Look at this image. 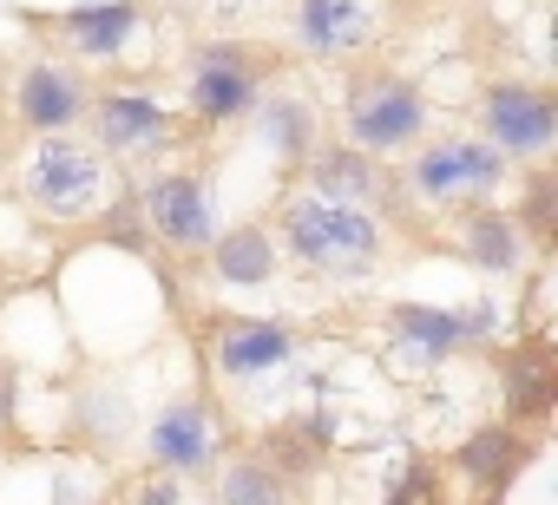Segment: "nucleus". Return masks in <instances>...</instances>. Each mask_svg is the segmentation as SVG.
Here are the masks:
<instances>
[{"mask_svg": "<svg viewBox=\"0 0 558 505\" xmlns=\"http://www.w3.org/2000/svg\"><path fill=\"white\" fill-rule=\"evenodd\" d=\"M269 230H276L283 263H296L303 276L336 283V290L375 283V276L388 270V249H395V230H388L375 210L329 204V197H316L310 184H283V190H276Z\"/></svg>", "mask_w": 558, "mask_h": 505, "instance_id": "1", "label": "nucleus"}, {"mask_svg": "<svg viewBox=\"0 0 558 505\" xmlns=\"http://www.w3.org/2000/svg\"><path fill=\"white\" fill-rule=\"evenodd\" d=\"M290 66L283 47L243 40V34H204L184 47V132L191 138H223L250 119L256 93Z\"/></svg>", "mask_w": 558, "mask_h": 505, "instance_id": "2", "label": "nucleus"}, {"mask_svg": "<svg viewBox=\"0 0 558 505\" xmlns=\"http://www.w3.org/2000/svg\"><path fill=\"white\" fill-rule=\"evenodd\" d=\"M336 125H342L349 145H362L375 158H401V151H414L434 132V99L395 60H362L355 53V60H342Z\"/></svg>", "mask_w": 558, "mask_h": 505, "instance_id": "3", "label": "nucleus"}, {"mask_svg": "<svg viewBox=\"0 0 558 505\" xmlns=\"http://www.w3.org/2000/svg\"><path fill=\"white\" fill-rule=\"evenodd\" d=\"M112 184H119V164L86 132H34L27 151H21V164H14L21 204L40 223H60V230H80L106 204Z\"/></svg>", "mask_w": 558, "mask_h": 505, "instance_id": "4", "label": "nucleus"}, {"mask_svg": "<svg viewBox=\"0 0 558 505\" xmlns=\"http://www.w3.org/2000/svg\"><path fill=\"white\" fill-rule=\"evenodd\" d=\"M395 171H401L408 197L421 204V217H447L473 197H499L512 177V164L480 132H427L414 151L395 158Z\"/></svg>", "mask_w": 558, "mask_h": 505, "instance_id": "5", "label": "nucleus"}, {"mask_svg": "<svg viewBox=\"0 0 558 505\" xmlns=\"http://www.w3.org/2000/svg\"><path fill=\"white\" fill-rule=\"evenodd\" d=\"M290 184H310V190H316V197H329V204L375 210L388 230H408V236L421 230V210H414V197H408V184H401L395 158H375V151L349 145L342 132H336V138H316Z\"/></svg>", "mask_w": 558, "mask_h": 505, "instance_id": "6", "label": "nucleus"}, {"mask_svg": "<svg viewBox=\"0 0 558 505\" xmlns=\"http://www.w3.org/2000/svg\"><path fill=\"white\" fill-rule=\"evenodd\" d=\"M119 171L132 164H151V158H165V151H178L191 132H184V119H178V106H165L151 86H132V79H93V99H86V125H80Z\"/></svg>", "mask_w": 558, "mask_h": 505, "instance_id": "7", "label": "nucleus"}, {"mask_svg": "<svg viewBox=\"0 0 558 505\" xmlns=\"http://www.w3.org/2000/svg\"><path fill=\"white\" fill-rule=\"evenodd\" d=\"M145 171V164H138ZM138 190V210L151 223V243L165 249V263H184L197 270L204 249L217 236V190H210V171L204 164H158L145 177H132Z\"/></svg>", "mask_w": 558, "mask_h": 505, "instance_id": "8", "label": "nucleus"}, {"mask_svg": "<svg viewBox=\"0 0 558 505\" xmlns=\"http://www.w3.org/2000/svg\"><path fill=\"white\" fill-rule=\"evenodd\" d=\"M473 132L506 158V164H532L558 151V93L545 79H486L473 93Z\"/></svg>", "mask_w": 558, "mask_h": 505, "instance_id": "9", "label": "nucleus"}, {"mask_svg": "<svg viewBox=\"0 0 558 505\" xmlns=\"http://www.w3.org/2000/svg\"><path fill=\"white\" fill-rule=\"evenodd\" d=\"M34 34L53 40L60 60L73 66H125L132 47L145 40V0H73V8L34 14Z\"/></svg>", "mask_w": 558, "mask_h": 505, "instance_id": "10", "label": "nucleus"}, {"mask_svg": "<svg viewBox=\"0 0 558 505\" xmlns=\"http://www.w3.org/2000/svg\"><path fill=\"white\" fill-rule=\"evenodd\" d=\"M499 329H506V309H499V303H466V309L395 303V309H388L395 355H401L414 374H434V368H440L447 355H460V348H486Z\"/></svg>", "mask_w": 558, "mask_h": 505, "instance_id": "11", "label": "nucleus"}, {"mask_svg": "<svg viewBox=\"0 0 558 505\" xmlns=\"http://www.w3.org/2000/svg\"><path fill=\"white\" fill-rule=\"evenodd\" d=\"M86 99H93V73L60 60V53H34L8 73V119L21 138L34 132H80L86 125Z\"/></svg>", "mask_w": 558, "mask_h": 505, "instance_id": "12", "label": "nucleus"}, {"mask_svg": "<svg viewBox=\"0 0 558 505\" xmlns=\"http://www.w3.org/2000/svg\"><path fill=\"white\" fill-rule=\"evenodd\" d=\"M217 453H223V420H217L210 394H197V387L171 394L145 420V433H138V459L158 466V472H178L184 485H204V472L217 466Z\"/></svg>", "mask_w": 558, "mask_h": 505, "instance_id": "13", "label": "nucleus"}, {"mask_svg": "<svg viewBox=\"0 0 558 505\" xmlns=\"http://www.w3.org/2000/svg\"><path fill=\"white\" fill-rule=\"evenodd\" d=\"M538 453H545V433H532V427H519V420L499 414V420H480V427L460 433V446L447 453V472H460L466 498L493 505V498H506L538 466Z\"/></svg>", "mask_w": 558, "mask_h": 505, "instance_id": "14", "label": "nucleus"}, {"mask_svg": "<svg viewBox=\"0 0 558 505\" xmlns=\"http://www.w3.org/2000/svg\"><path fill=\"white\" fill-rule=\"evenodd\" d=\"M493 381H499V414L545 433L558 414V348L545 322H525L499 355H493Z\"/></svg>", "mask_w": 558, "mask_h": 505, "instance_id": "15", "label": "nucleus"}, {"mask_svg": "<svg viewBox=\"0 0 558 505\" xmlns=\"http://www.w3.org/2000/svg\"><path fill=\"white\" fill-rule=\"evenodd\" d=\"M204 355H210V368H217L223 381L250 387V381H269V374L296 368L303 335H296L290 322H276V316H217Z\"/></svg>", "mask_w": 558, "mask_h": 505, "instance_id": "16", "label": "nucleus"}, {"mask_svg": "<svg viewBox=\"0 0 558 505\" xmlns=\"http://www.w3.org/2000/svg\"><path fill=\"white\" fill-rule=\"evenodd\" d=\"M243 125L263 138V151L276 158V171H283V184H290L296 164L310 158V145L323 138V106H316V93H310L303 79H290V66H283V73L256 93V106H250Z\"/></svg>", "mask_w": 558, "mask_h": 505, "instance_id": "17", "label": "nucleus"}, {"mask_svg": "<svg viewBox=\"0 0 558 505\" xmlns=\"http://www.w3.org/2000/svg\"><path fill=\"white\" fill-rule=\"evenodd\" d=\"M336 440H342L336 414H329V407H303V414H290V420L256 427V433H250V453H256L276 479H283L296 498H310V485H316V472L329 466Z\"/></svg>", "mask_w": 558, "mask_h": 505, "instance_id": "18", "label": "nucleus"}, {"mask_svg": "<svg viewBox=\"0 0 558 505\" xmlns=\"http://www.w3.org/2000/svg\"><path fill=\"white\" fill-rule=\"evenodd\" d=\"M447 243L460 249V263L480 270V276H525L532 270V243L525 230L512 223V210L499 197H473L460 210H447Z\"/></svg>", "mask_w": 558, "mask_h": 505, "instance_id": "19", "label": "nucleus"}, {"mask_svg": "<svg viewBox=\"0 0 558 505\" xmlns=\"http://www.w3.org/2000/svg\"><path fill=\"white\" fill-rule=\"evenodd\" d=\"M290 40L316 66H342L375 47V0H290Z\"/></svg>", "mask_w": 558, "mask_h": 505, "instance_id": "20", "label": "nucleus"}, {"mask_svg": "<svg viewBox=\"0 0 558 505\" xmlns=\"http://www.w3.org/2000/svg\"><path fill=\"white\" fill-rule=\"evenodd\" d=\"M197 270H210L217 290H243V296L269 290L276 276H283V249H276L269 217H243V223H230V230L217 223V236H210V249H204Z\"/></svg>", "mask_w": 558, "mask_h": 505, "instance_id": "21", "label": "nucleus"}, {"mask_svg": "<svg viewBox=\"0 0 558 505\" xmlns=\"http://www.w3.org/2000/svg\"><path fill=\"white\" fill-rule=\"evenodd\" d=\"M132 433H138V407H132V394H125L119 381L93 374V381L80 387V401H73V446L112 459Z\"/></svg>", "mask_w": 558, "mask_h": 505, "instance_id": "22", "label": "nucleus"}, {"mask_svg": "<svg viewBox=\"0 0 558 505\" xmlns=\"http://www.w3.org/2000/svg\"><path fill=\"white\" fill-rule=\"evenodd\" d=\"M80 230H86V243H106V249H119V257H132V263L165 270V249L151 243V223H145V210H138L132 177H125V184H112V190H106V204H99Z\"/></svg>", "mask_w": 558, "mask_h": 505, "instance_id": "23", "label": "nucleus"}, {"mask_svg": "<svg viewBox=\"0 0 558 505\" xmlns=\"http://www.w3.org/2000/svg\"><path fill=\"white\" fill-rule=\"evenodd\" d=\"M512 171H519V190L506 210L532 243V263H551V249H558V171H551V158H532Z\"/></svg>", "mask_w": 558, "mask_h": 505, "instance_id": "24", "label": "nucleus"}, {"mask_svg": "<svg viewBox=\"0 0 558 505\" xmlns=\"http://www.w3.org/2000/svg\"><path fill=\"white\" fill-rule=\"evenodd\" d=\"M204 498H217V505H290L296 492L276 479L250 446H236V453H217V466L204 472V485H197Z\"/></svg>", "mask_w": 558, "mask_h": 505, "instance_id": "25", "label": "nucleus"}, {"mask_svg": "<svg viewBox=\"0 0 558 505\" xmlns=\"http://www.w3.org/2000/svg\"><path fill=\"white\" fill-rule=\"evenodd\" d=\"M381 492L401 498V505H427V498L447 492V459H434V453H408V466H401Z\"/></svg>", "mask_w": 558, "mask_h": 505, "instance_id": "26", "label": "nucleus"}, {"mask_svg": "<svg viewBox=\"0 0 558 505\" xmlns=\"http://www.w3.org/2000/svg\"><path fill=\"white\" fill-rule=\"evenodd\" d=\"M197 485H184L178 472H158V466H145L138 479H125L119 485V498H145V505H178V498H191Z\"/></svg>", "mask_w": 558, "mask_h": 505, "instance_id": "27", "label": "nucleus"}, {"mask_svg": "<svg viewBox=\"0 0 558 505\" xmlns=\"http://www.w3.org/2000/svg\"><path fill=\"white\" fill-rule=\"evenodd\" d=\"M204 8L217 14V21H250V14H263L269 0H204Z\"/></svg>", "mask_w": 558, "mask_h": 505, "instance_id": "28", "label": "nucleus"}, {"mask_svg": "<svg viewBox=\"0 0 558 505\" xmlns=\"http://www.w3.org/2000/svg\"><path fill=\"white\" fill-rule=\"evenodd\" d=\"M8 427H14V368L0 361V433H8Z\"/></svg>", "mask_w": 558, "mask_h": 505, "instance_id": "29", "label": "nucleus"}, {"mask_svg": "<svg viewBox=\"0 0 558 505\" xmlns=\"http://www.w3.org/2000/svg\"><path fill=\"white\" fill-rule=\"evenodd\" d=\"M0 8H8V0H0Z\"/></svg>", "mask_w": 558, "mask_h": 505, "instance_id": "30", "label": "nucleus"}]
</instances>
